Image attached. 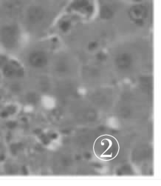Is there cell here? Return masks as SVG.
<instances>
[{
  "label": "cell",
  "instance_id": "6da1fadb",
  "mask_svg": "<svg viewBox=\"0 0 161 186\" xmlns=\"http://www.w3.org/2000/svg\"><path fill=\"white\" fill-rule=\"evenodd\" d=\"M94 151L97 157L100 159L111 160L118 155V142L111 136H101L95 140Z\"/></svg>",
  "mask_w": 161,
  "mask_h": 186
},
{
  "label": "cell",
  "instance_id": "7a4b0ae2",
  "mask_svg": "<svg viewBox=\"0 0 161 186\" xmlns=\"http://www.w3.org/2000/svg\"><path fill=\"white\" fill-rule=\"evenodd\" d=\"M2 41L7 47H12L16 42L17 32L14 27L8 26L3 28L1 32Z\"/></svg>",
  "mask_w": 161,
  "mask_h": 186
},
{
  "label": "cell",
  "instance_id": "3957f363",
  "mask_svg": "<svg viewBox=\"0 0 161 186\" xmlns=\"http://www.w3.org/2000/svg\"><path fill=\"white\" fill-rule=\"evenodd\" d=\"M29 63L34 68H42L48 63V58L43 52L34 51L30 55Z\"/></svg>",
  "mask_w": 161,
  "mask_h": 186
},
{
  "label": "cell",
  "instance_id": "277c9868",
  "mask_svg": "<svg viewBox=\"0 0 161 186\" xmlns=\"http://www.w3.org/2000/svg\"><path fill=\"white\" fill-rule=\"evenodd\" d=\"M147 14L146 8L141 5H137L132 7L130 11L131 19L136 22L137 23L143 22Z\"/></svg>",
  "mask_w": 161,
  "mask_h": 186
},
{
  "label": "cell",
  "instance_id": "5b68a950",
  "mask_svg": "<svg viewBox=\"0 0 161 186\" xmlns=\"http://www.w3.org/2000/svg\"><path fill=\"white\" fill-rule=\"evenodd\" d=\"M45 16L44 10L40 6L34 5L29 8L28 11V18L30 22L37 23L41 22Z\"/></svg>",
  "mask_w": 161,
  "mask_h": 186
},
{
  "label": "cell",
  "instance_id": "8992f818",
  "mask_svg": "<svg viewBox=\"0 0 161 186\" xmlns=\"http://www.w3.org/2000/svg\"><path fill=\"white\" fill-rule=\"evenodd\" d=\"M132 59L128 53H121L119 54L116 59V64L118 68L120 70H126L132 65Z\"/></svg>",
  "mask_w": 161,
  "mask_h": 186
},
{
  "label": "cell",
  "instance_id": "52a82bcc",
  "mask_svg": "<svg viewBox=\"0 0 161 186\" xmlns=\"http://www.w3.org/2000/svg\"><path fill=\"white\" fill-rule=\"evenodd\" d=\"M101 16L105 19H108L112 16V11H110V8H104L101 11Z\"/></svg>",
  "mask_w": 161,
  "mask_h": 186
},
{
  "label": "cell",
  "instance_id": "ba28073f",
  "mask_svg": "<svg viewBox=\"0 0 161 186\" xmlns=\"http://www.w3.org/2000/svg\"><path fill=\"white\" fill-rule=\"evenodd\" d=\"M67 28H68V23H67V22L64 23V25H62V28H63L64 31H66V30L67 29Z\"/></svg>",
  "mask_w": 161,
  "mask_h": 186
},
{
  "label": "cell",
  "instance_id": "9c48e42d",
  "mask_svg": "<svg viewBox=\"0 0 161 186\" xmlns=\"http://www.w3.org/2000/svg\"><path fill=\"white\" fill-rule=\"evenodd\" d=\"M85 157H87V158H89V157H90V154H85Z\"/></svg>",
  "mask_w": 161,
  "mask_h": 186
}]
</instances>
